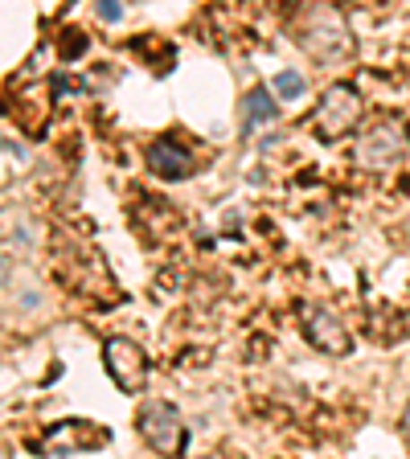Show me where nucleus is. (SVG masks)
<instances>
[{"label": "nucleus", "instance_id": "nucleus-5", "mask_svg": "<svg viewBox=\"0 0 410 459\" xmlns=\"http://www.w3.org/2000/svg\"><path fill=\"white\" fill-rule=\"evenodd\" d=\"M107 443H111V435H107L99 422L66 419L46 430V439L38 443V451H46V455H74V451H99V447H107Z\"/></svg>", "mask_w": 410, "mask_h": 459}, {"label": "nucleus", "instance_id": "nucleus-2", "mask_svg": "<svg viewBox=\"0 0 410 459\" xmlns=\"http://www.w3.org/2000/svg\"><path fill=\"white\" fill-rule=\"evenodd\" d=\"M357 124H362V95L345 82L328 86L325 99L316 103V111L308 115V127H312L320 140H341V135H349Z\"/></svg>", "mask_w": 410, "mask_h": 459}, {"label": "nucleus", "instance_id": "nucleus-6", "mask_svg": "<svg viewBox=\"0 0 410 459\" xmlns=\"http://www.w3.org/2000/svg\"><path fill=\"white\" fill-rule=\"evenodd\" d=\"M304 336L320 349V353H333V357H341V353H349L353 349V341H349V328L336 320L328 307H304Z\"/></svg>", "mask_w": 410, "mask_h": 459}, {"label": "nucleus", "instance_id": "nucleus-12", "mask_svg": "<svg viewBox=\"0 0 410 459\" xmlns=\"http://www.w3.org/2000/svg\"><path fill=\"white\" fill-rule=\"evenodd\" d=\"M4 275H9V267H4V258H0V283H4Z\"/></svg>", "mask_w": 410, "mask_h": 459}, {"label": "nucleus", "instance_id": "nucleus-1", "mask_svg": "<svg viewBox=\"0 0 410 459\" xmlns=\"http://www.w3.org/2000/svg\"><path fill=\"white\" fill-rule=\"evenodd\" d=\"M135 427H140L144 443L156 451L161 459H181L189 447V430H185L181 411L164 398H148L135 414Z\"/></svg>", "mask_w": 410, "mask_h": 459}, {"label": "nucleus", "instance_id": "nucleus-11", "mask_svg": "<svg viewBox=\"0 0 410 459\" xmlns=\"http://www.w3.org/2000/svg\"><path fill=\"white\" fill-rule=\"evenodd\" d=\"M402 435H406V443H410V406H406V414H402Z\"/></svg>", "mask_w": 410, "mask_h": 459}, {"label": "nucleus", "instance_id": "nucleus-4", "mask_svg": "<svg viewBox=\"0 0 410 459\" xmlns=\"http://www.w3.org/2000/svg\"><path fill=\"white\" fill-rule=\"evenodd\" d=\"M103 365H107V377L124 394H140L144 385H148V373H153L148 353H144L135 341H127V336L103 341Z\"/></svg>", "mask_w": 410, "mask_h": 459}, {"label": "nucleus", "instance_id": "nucleus-9", "mask_svg": "<svg viewBox=\"0 0 410 459\" xmlns=\"http://www.w3.org/2000/svg\"><path fill=\"white\" fill-rule=\"evenodd\" d=\"M275 95L279 99H300V95H304V78L292 74V70H287V74H279L275 78Z\"/></svg>", "mask_w": 410, "mask_h": 459}, {"label": "nucleus", "instance_id": "nucleus-7", "mask_svg": "<svg viewBox=\"0 0 410 459\" xmlns=\"http://www.w3.org/2000/svg\"><path fill=\"white\" fill-rule=\"evenodd\" d=\"M148 169L164 181H181L193 172V156L181 140H172V135H161V140L148 143Z\"/></svg>", "mask_w": 410, "mask_h": 459}, {"label": "nucleus", "instance_id": "nucleus-3", "mask_svg": "<svg viewBox=\"0 0 410 459\" xmlns=\"http://www.w3.org/2000/svg\"><path fill=\"white\" fill-rule=\"evenodd\" d=\"M402 152H406V124H402L398 115H382L378 124H370L362 132L353 156L362 169L378 172V169H394L402 160Z\"/></svg>", "mask_w": 410, "mask_h": 459}, {"label": "nucleus", "instance_id": "nucleus-10", "mask_svg": "<svg viewBox=\"0 0 410 459\" xmlns=\"http://www.w3.org/2000/svg\"><path fill=\"white\" fill-rule=\"evenodd\" d=\"M99 13H103V21H119V4H103Z\"/></svg>", "mask_w": 410, "mask_h": 459}, {"label": "nucleus", "instance_id": "nucleus-8", "mask_svg": "<svg viewBox=\"0 0 410 459\" xmlns=\"http://www.w3.org/2000/svg\"><path fill=\"white\" fill-rule=\"evenodd\" d=\"M271 119H279V103L271 99L267 86H255V91L247 95V127L271 124Z\"/></svg>", "mask_w": 410, "mask_h": 459}]
</instances>
